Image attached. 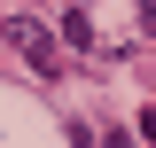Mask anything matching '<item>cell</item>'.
<instances>
[{
    "label": "cell",
    "instance_id": "obj_1",
    "mask_svg": "<svg viewBox=\"0 0 156 148\" xmlns=\"http://www.w3.org/2000/svg\"><path fill=\"white\" fill-rule=\"evenodd\" d=\"M8 39H16V47H23V62H31V70L47 78V86H55V78H62V55H55V39L39 31V23H8Z\"/></svg>",
    "mask_w": 156,
    "mask_h": 148
},
{
    "label": "cell",
    "instance_id": "obj_2",
    "mask_svg": "<svg viewBox=\"0 0 156 148\" xmlns=\"http://www.w3.org/2000/svg\"><path fill=\"white\" fill-rule=\"evenodd\" d=\"M55 31H62V39H70L78 55H86V47H94V23H86V8H70V16H62V23H55Z\"/></svg>",
    "mask_w": 156,
    "mask_h": 148
},
{
    "label": "cell",
    "instance_id": "obj_3",
    "mask_svg": "<svg viewBox=\"0 0 156 148\" xmlns=\"http://www.w3.org/2000/svg\"><path fill=\"white\" fill-rule=\"evenodd\" d=\"M140 31H148V39H156V0H140Z\"/></svg>",
    "mask_w": 156,
    "mask_h": 148
},
{
    "label": "cell",
    "instance_id": "obj_4",
    "mask_svg": "<svg viewBox=\"0 0 156 148\" xmlns=\"http://www.w3.org/2000/svg\"><path fill=\"white\" fill-rule=\"evenodd\" d=\"M0 31H8V23H0Z\"/></svg>",
    "mask_w": 156,
    "mask_h": 148
}]
</instances>
